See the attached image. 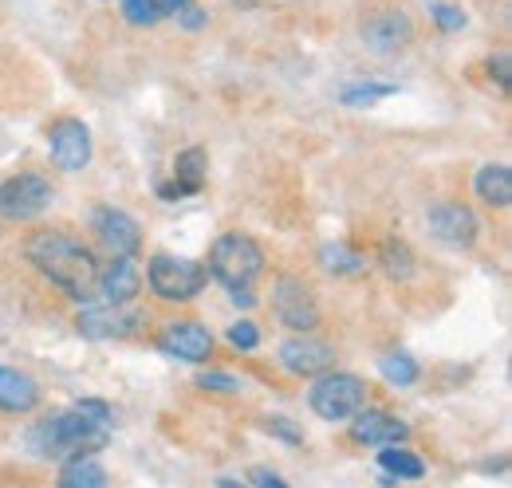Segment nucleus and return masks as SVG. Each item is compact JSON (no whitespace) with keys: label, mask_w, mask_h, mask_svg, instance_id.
Here are the masks:
<instances>
[{"label":"nucleus","mask_w":512,"mask_h":488,"mask_svg":"<svg viewBox=\"0 0 512 488\" xmlns=\"http://www.w3.org/2000/svg\"><path fill=\"white\" fill-rule=\"evenodd\" d=\"M111 429H115V410L107 402L87 398V402H75L64 414L44 418L40 426L32 429V449L44 461L95 453V449H103L111 441Z\"/></svg>","instance_id":"obj_1"},{"label":"nucleus","mask_w":512,"mask_h":488,"mask_svg":"<svg viewBox=\"0 0 512 488\" xmlns=\"http://www.w3.org/2000/svg\"><path fill=\"white\" fill-rule=\"evenodd\" d=\"M28 260H32L56 288H64L71 300H79V304L99 300V264H95V256L75 241V237L44 229V233H36V237L28 241Z\"/></svg>","instance_id":"obj_2"},{"label":"nucleus","mask_w":512,"mask_h":488,"mask_svg":"<svg viewBox=\"0 0 512 488\" xmlns=\"http://www.w3.org/2000/svg\"><path fill=\"white\" fill-rule=\"evenodd\" d=\"M264 268V252L245 233H225L209 248V272L233 292V288H253V280Z\"/></svg>","instance_id":"obj_3"},{"label":"nucleus","mask_w":512,"mask_h":488,"mask_svg":"<svg viewBox=\"0 0 512 488\" xmlns=\"http://www.w3.org/2000/svg\"><path fill=\"white\" fill-rule=\"evenodd\" d=\"M146 280H150L154 296H162V300H170V304H186V300H193V296L205 288L209 272H205L197 260L158 252V256L150 260V268H146Z\"/></svg>","instance_id":"obj_4"},{"label":"nucleus","mask_w":512,"mask_h":488,"mask_svg":"<svg viewBox=\"0 0 512 488\" xmlns=\"http://www.w3.org/2000/svg\"><path fill=\"white\" fill-rule=\"evenodd\" d=\"M308 402H312V410L320 414L323 422H347L351 414L363 410L367 386H363V378H355V374H327V370H323V378L312 386Z\"/></svg>","instance_id":"obj_5"},{"label":"nucleus","mask_w":512,"mask_h":488,"mask_svg":"<svg viewBox=\"0 0 512 488\" xmlns=\"http://www.w3.org/2000/svg\"><path fill=\"white\" fill-rule=\"evenodd\" d=\"M52 205V185L40 174H16L0 185V213L8 221H36Z\"/></svg>","instance_id":"obj_6"},{"label":"nucleus","mask_w":512,"mask_h":488,"mask_svg":"<svg viewBox=\"0 0 512 488\" xmlns=\"http://www.w3.org/2000/svg\"><path fill=\"white\" fill-rule=\"evenodd\" d=\"M272 307H276V319L292 331H312L320 323V311L312 300V288L300 284V280H280L272 288Z\"/></svg>","instance_id":"obj_7"},{"label":"nucleus","mask_w":512,"mask_h":488,"mask_svg":"<svg viewBox=\"0 0 512 488\" xmlns=\"http://www.w3.org/2000/svg\"><path fill=\"white\" fill-rule=\"evenodd\" d=\"M363 40H367V48L390 56V52H402L414 40V24L402 8H379L363 20Z\"/></svg>","instance_id":"obj_8"},{"label":"nucleus","mask_w":512,"mask_h":488,"mask_svg":"<svg viewBox=\"0 0 512 488\" xmlns=\"http://www.w3.org/2000/svg\"><path fill=\"white\" fill-rule=\"evenodd\" d=\"M138 327H142V311L130 304H111V300L87 307L79 315V331L87 339H115V335H130Z\"/></svg>","instance_id":"obj_9"},{"label":"nucleus","mask_w":512,"mask_h":488,"mask_svg":"<svg viewBox=\"0 0 512 488\" xmlns=\"http://www.w3.org/2000/svg\"><path fill=\"white\" fill-rule=\"evenodd\" d=\"M430 233L449 248H469L477 241V217L457 201H438L430 209Z\"/></svg>","instance_id":"obj_10"},{"label":"nucleus","mask_w":512,"mask_h":488,"mask_svg":"<svg viewBox=\"0 0 512 488\" xmlns=\"http://www.w3.org/2000/svg\"><path fill=\"white\" fill-rule=\"evenodd\" d=\"M48 142H52V158L64 170H83L91 162V130L79 119H60L48 130Z\"/></svg>","instance_id":"obj_11"},{"label":"nucleus","mask_w":512,"mask_h":488,"mask_svg":"<svg viewBox=\"0 0 512 488\" xmlns=\"http://www.w3.org/2000/svg\"><path fill=\"white\" fill-rule=\"evenodd\" d=\"M95 237L111 256H134L142 248V229L119 209H95Z\"/></svg>","instance_id":"obj_12"},{"label":"nucleus","mask_w":512,"mask_h":488,"mask_svg":"<svg viewBox=\"0 0 512 488\" xmlns=\"http://www.w3.org/2000/svg\"><path fill=\"white\" fill-rule=\"evenodd\" d=\"M162 351L182 363H205L213 355V335L201 323H170L162 331Z\"/></svg>","instance_id":"obj_13"},{"label":"nucleus","mask_w":512,"mask_h":488,"mask_svg":"<svg viewBox=\"0 0 512 488\" xmlns=\"http://www.w3.org/2000/svg\"><path fill=\"white\" fill-rule=\"evenodd\" d=\"M142 288V272L134 264V256H111L107 268H99V300L111 304H130Z\"/></svg>","instance_id":"obj_14"},{"label":"nucleus","mask_w":512,"mask_h":488,"mask_svg":"<svg viewBox=\"0 0 512 488\" xmlns=\"http://www.w3.org/2000/svg\"><path fill=\"white\" fill-rule=\"evenodd\" d=\"M280 363L292 374H323V370L335 366V351L320 339H312V335H300V339H288L280 347Z\"/></svg>","instance_id":"obj_15"},{"label":"nucleus","mask_w":512,"mask_h":488,"mask_svg":"<svg viewBox=\"0 0 512 488\" xmlns=\"http://www.w3.org/2000/svg\"><path fill=\"white\" fill-rule=\"evenodd\" d=\"M351 418H355L351 437H355L359 445H394V441H406V433H410L398 418H390L383 410H359V414H351Z\"/></svg>","instance_id":"obj_16"},{"label":"nucleus","mask_w":512,"mask_h":488,"mask_svg":"<svg viewBox=\"0 0 512 488\" xmlns=\"http://www.w3.org/2000/svg\"><path fill=\"white\" fill-rule=\"evenodd\" d=\"M36 402H40V386L20 370L0 366V410L4 414H28Z\"/></svg>","instance_id":"obj_17"},{"label":"nucleus","mask_w":512,"mask_h":488,"mask_svg":"<svg viewBox=\"0 0 512 488\" xmlns=\"http://www.w3.org/2000/svg\"><path fill=\"white\" fill-rule=\"evenodd\" d=\"M60 485L64 488H103L107 485V469H103L91 453H75V457H67L64 473H60Z\"/></svg>","instance_id":"obj_18"},{"label":"nucleus","mask_w":512,"mask_h":488,"mask_svg":"<svg viewBox=\"0 0 512 488\" xmlns=\"http://www.w3.org/2000/svg\"><path fill=\"white\" fill-rule=\"evenodd\" d=\"M477 197L493 209H509L512 205V174L509 166H485L477 174Z\"/></svg>","instance_id":"obj_19"},{"label":"nucleus","mask_w":512,"mask_h":488,"mask_svg":"<svg viewBox=\"0 0 512 488\" xmlns=\"http://www.w3.org/2000/svg\"><path fill=\"white\" fill-rule=\"evenodd\" d=\"M190 0H123V12H127L130 24H158L166 16H178Z\"/></svg>","instance_id":"obj_20"},{"label":"nucleus","mask_w":512,"mask_h":488,"mask_svg":"<svg viewBox=\"0 0 512 488\" xmlns=\"http://www.w3.org/2000/svg\"><path fill=\"white\" fill-rule=\"evenodd\" d=\"M379 465L386 469V477H398V481H418V477H426V465H422V457H418V453H410V449H394V445H383V453H379Z\"/></svg>","instance_id":"obj_21"},{"label":"nucleus","mask_w":512,"mask_h":488,"mask_svg":"<svg viewBox=\"0 0 512 488\" xmlns=\"http://www.w3.org/2000/svg\"><path fill=\"white\" fill-rule=\"evenodd\" d=\"M174 182L182 185L186 193H197L205 185V150H182L178 162H174Z\"/></svg>","instance_id":"obj_22"},{"label":"nucleus","mask_w":512,"mask_h":488,"mask_svg":"<svg viewBox=\"0 0 512 488\" xmlns=\"http://www.w3.org/2000/svg\"><path fill=\"white\" fill-rule=\"evenodd\" d=\"M320 264L331 276H355V272H363V256L351 252L347 244H323Z\"/></svg>","instance_id":"obj_23"},{"label":"nucleus","mask_w":512,"mask_h":488,"mask_svg":"<svg viewBox=\"0 0 512 488\" xmlns=\"http://www.w3.org/2000/svg\"><path fill=\"white\" fill-rule=\"evenodd\" d=\"M383 268H386V276H394V280H410V276H414V252L402 241L390 237V241L383 244Z\"/></svg>","instance_id":"obj_24"},{"label":"nucleus","mask_w":512,"mask_h":488,"mask_svg":"<svg viewBox=\"0 0 512 488\" xmlns=\"http://www.w3.org/2000/svg\"><path fill=\"white\" fill-rule=\"evenodd\" d=\"M383 374L394 386H410V382H418V363H414L410 355H386Z\"/></svg>","instance_id":"obj_25"},{"label":"nucleus","mask_w":512,"mask_h":488,"mask_svg":"<svg viewBox=\"0 0 512 488\" xmlns=\"http://www.w3.org/2000/svg\"><path fill=\"white\" fill-rule=\"evenodd\" d=\"M229 343L241 347V351H253L256 343H260V327L256 323H233L229 327Z\"/></svg>","instance_id":"obj_26"},{"label":"nucleus","mask_w":512,"mask_h":488,"mask_svg":"<svg viewBox=\"0 0 512 488\" xmlns=\"http://www.w3.org/2000/svg\"><path fill=\"white\" fill-rule=\"evenodd\" d=\"M386 95H394V87H347L343 91V103H375V99H386Z\"/></svg>","instance_id":"obj_27"},{"label":"nucleus","mask_w":512,"mask_h":488,"mask_svg":"<svg viewBox=\"0 0 512 488\" xmlns=\"http://www.w3.org/2000/svg\"><path fill=\"white\" fill-rule=\"evenodd\" d=\"M434 20H438L446 32H461V28H465V12L453 8V4H434Z\"/></svg>","instance_id":"obj_28"},{"label":"nucleus","mask_w":512,"mask_h":488,"mask_svg":"<svg viewBox=\"0 0 512 488\" xmlns=\"http://www.w3.org/2000/svg\"><path fill=\"white\" fill-rule=\"evenodd\" d=\"M264 429H268V433H276V437H284L288 445H300V441H304V433L292 426L288 418H268V422H264Z\"/></svg>","instance_id":"obj_29"},{"label":"nucleus","mask_w":512,"mask_h":488,"mask_svg":"<svg viewBox=\"0 0 512 488\" xmlns=\"http://www.w3.org/2000/svg\"><path fill=\"white\" fill-rule=\"evenodd\" d=\"M197 386H205V390H229V394H233V390H241V382H237V378H229V374H201V378H197Z\"/></svg>","instance_id":"obj_30"},{"label":"nucleus","mask_w":512,"mask_h":488,"mask_svg":"<svg viewBox=\"0 0 512 488\" xmlns=\"http://www.w3.org/2000/svg\"><path fill=\"white\" fill-rule=\"evenodd\" d=\"M489 67L497 71V83H501V87H509V52H501V56L489 63Z\"/></svg>","instance_id":"obj_31"},{"label":"nucleus","mask_w":512,"mask_h":488,"mask_svg":"<svg viewBox=\"0 0 512 488\" xmlns=\"http://www.w3.org/2000/svg\"><path fill=\"white\" fill-rule=\"evenodd\" d=\"M253 485H264V488H280L284 481L276 477V473H268V469H256L253 473Z\"/></svg>","instance_id":"obj_32"},{"label":"nucleus","mask_w":512,"mask_h":488,"mask_svg":"<svg viewBox=\"0 0 512 488\" xmlns=\"http://www.w3.org/2000/svg\"><path fill=\"white\" fill-rule=\"evenodd\" d=\"M178 16H182V24H186V28H201V24H205V20H201V12H197L193 4H186Z\"/></svg>","instance_id":"obj_33"}]
</instances>
